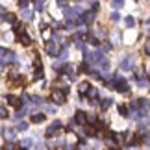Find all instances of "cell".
I'll use <instances>...</instances> for the list:
<instances>
[{"mask_svg": "<svg viewBox=\"0 0 150 150\" xmlns=\"http://www.w3.org/2000/svg\"><path fill=\"white\" fill-rule=\"evenodd\" d=\"M50 96H52V100H54L56 104H65V93H63L61 89H54Z\"/></svg>", "mask_w": 150, "mask_h": 150, "instance_id": "6da1fadb", "label": "cell"}, {"mask_svg": "<svg viewBox=\"0 0 150 150\" xmlns=\"http://www.w3.org/2000/svg\"><path fill=\"white\" fill-rule=\"evenodd\" d=\"M113 87L117 89V91H120V93H128V91H130L124 80H115V82H113Z\"/></svg>", "mask_w": 150, "mask_h": 150, "instance_id": "7a4b0ae2", "label": "cell"}, {"mask_svg": "<svg viewBox=\"0 0 150 150\" xmlns=\"http://www.w3.org/2000/svg\"><path fill=\"white\" fill-rule=\"evenodd\" d=\"M8 104H9V106H13V108H17V109H19V108L22 106V100L19 98V96H13V95H8Z\"/></svg>", "mask_w": 150, "mask_h": 150, "instance_id": "3957f363", "label": "cell"}, {"mask_svg": "<svg viewBox=\"0 0 150 150\" xmlns=\"http://www.w3.org/2000/svg\"><path fill=\"white\" fill-rule=\"evenodd\" d=\"M17 37H19V43H21V45H24V47H30V45H32V39H30V35H28V33H24V32H22V33H19Z\"/></svg>", "mask_w": 150, "mask_h": 150, "instance_id": "277c9868", "label": "cell"}, {"mask_svg": "<svg viewBox=\"0 0 150 150\" xmlns=\"http://www.w3.org/2000/svg\"><path fill=\"white\" fill-rule=\"evenodd\" d=\"M57 50H59V48H57V45H56L54 41H48V43H47V52H48L50 56H56Z\"/></svg>", "mask_w": 150, "mask_h": 150, "instance_id": "5b68a950", "label": "cell"}, {"mask_svg": "<svg viewBox=\"0 0 150 150\" xmlns=\"http://www.w3.org/2000/svg\"><path fill=\"white\" fill-rule=\"evenodd\" d=\"M89 89H91V85H89V82H82V83H80L78 85V91H80V95H87L89 93Z\"/></svg>", "mask_w": 150, "mask_h": 150, "instance_id": "8992f818", "label": "cell"}, {"mask_svg": "<svg viewBox=\"0 0 150 150\" xmlns=\"http://www.w3.org/2000/svg\"><path fill=\"white\" fill-rule=\"evenodd\" d=\"M85 120H87V115L83 111H76V117H74V122L78 124H85Z\"/></svg>", "mask_w": 150, "mask_h": 150, "instance_id": "52a82bcc", "label": "cell"}, {"mask_svg": "<svg viewBox=\"0 0 150 150\" xmlns=\"http://www.w3.org/2000/svg\"><path fill=\"white\" fill-rule=\"evenodd\" d=\"M45 113H35V115H32V122L33 124H41V122H45Z\"/></svg>", "mask_w": 150, "mask_h": 150, "instance_id": "ba28073f", "label": "cell"}, {"mask_svg": "<svg viewBox=\"0 0 150 150\" xmlns=\"http://www.w3.org/2000/svg\"><path fill=\"white\" fill-rule=\"evenodd\" d=\"M134 67V63H132V57H126V59H122V63H120V69L122 71H128V69Z\"/></svg>", "mask_w": 150, "mask_h": 150, "instance_id": "9c48e42d", "label": "cell"}, {"mask_svg": "<svg viewBox=\"0 0 150 150\" xmlns=\"http://www.w3.org/2000/svg\"><path fill=\"white\" fill-rule=\"evenodd\" d=\"M93 21H95V11H87V13L83 15V22L85 24H91Z\"/></svg>", "mask_w": 150, "mask_h": 150, "instance_id": "30bf717a", "label": "cell"}, {"mask_svg": "<svg viewBox=\"0 0 150 150\" xmlns=\"http://www.w3.org/2000/svg\"><path fill=\"white\" fill-rule=\"evenodd\" d=\"M78 13H80V9H67V11H65V15H67V19H69V21H72Z\"/></svg>", "mask_w": 150, "mask_h": 150, "instance_id": "8fae6325", "label": "cell"}, {"mask_svg": "<svg viewBox=\"0 0 150 150\" xmlns=\"http://www.w3.org/2000/svg\"><path fill=\"white\" fill-rule=\"evenodd\" d=\"M85 134L89 137H96V128L95 126H85Z\"/></svg>", "mask_w": 150, "mask_h": 150, "instance_id": "7c38bea8", "label": "cell"}, {"mask_svg": "<svg viewBox=\"0 0 150 150\" xmlns=\"http://www.w3.org/2000/svg\"><path fill=\"white\" fill-rule=\"evenodd\" d=\"M124 6V0H111V8L113 9H120Z\"/></svg>", "mask_w": 150, "mask_h": 150, "instance_id": "4fadbf2b", "label": "cell"}, {"mask_svg": "<svg viewBox=\"0 0 150 150\" xmlns=\"http://www.w3.org/2000/svg\"><path fill=\"white\" fill-rule=\"evenodd\" d=\"M124 24L128 26V28H134V26H135V19H134V17H130V15H128V17L124 19Z\"/></svg>", "mask_w": 150, "mask_h": 150, "instance_id": "5bb4252c", "label": "cell"}, {"mask_svg": "<svg viewBox=\"0 0 150 150\" xmlns=\"http://www.w3.org/2000/svg\"><path fill=\"white\" fill-rule=\"evenodd\" d=\"M4 21H6V22H9V24H15V21H17V19H15V15H13V13H6V15H4Z\"/></svg>", "mask_w": 150, "mask_h": 150, "instance_id": "9a60e30c", "label": "cell"}, {"mask_svg": "<svg viewBox=\"0 0 150 150\" xmlns=\"http://www.w3.org/2000/svg\"><path fill=\"white\" fill-rule=\"evenodd\" d=\"M139 143H143V135H141V134H137L134 139H132V145H139Z\"/></svg>", "mask_w": 150, "mask_h": 150, "instance_id": "2e32d148", "label": "cell"}, {"mask_svg": "<svg viewBox=\"0 0 150 150\" xmlns=\"http://www.w3.org/2000/svg\"><path fill=\"white\" fill-rule=\"evenodd\" d=\"M43 8H45V0H35V9L41 11Z\"/></svg>", "mask_w": 150, "mask_h": 150, "instance_id": "e0dca14e", "label": "cell"}, {"mask_svg": "<svg viewBox=\"0 0 150 150\" xmlns=\"http://www.w3.org/2000/svg\"><path fill=\"white\" fill-rule=\"evenodd\" d=\"M0 119H8V109L4 106H0Z\"/></svg>", "mask_w": 150, "mask_h": 150, "instance_id": "ac0fdd59", "label": "cell"}, {"mask_svg": "<svg viewBox=\"0 0 150 150\" xmlns=\"http://www.w3.org/2000/svg\"><path fill=\"white\" fill-rule=\"evenodd\" d=\"M111 102H113L111 98H106V100H102V109H108L109 106H111Z\"/></svg>", "mask_w": 150, "mask_h": 150, "instance_id": "d6986e66", "label": "cell"}, {"mask_svg": "<svg viewBox=\"0 0 150 150\" xmlns=\"http://www.w3.org/2000/svg\"><path fill=\"white\" fill-rule=\"evenodd\" d=\"M119 113L126 117V115H128V108H126V106H119Z\"/></svg>", "mask_w": 150, "mask_h": 150, "instance_id": "ffe728a7", "label": "cell"}, {"mask_svg": "<svg viewBox=\"0 0 150 150\" xmlns=\"http://www.w3.org/2000/svg\"><path fill=\"white\" fill-rule=\"evenodd\" d=\"M33 78H35V80H41V78H43V69H37V71H35V76H33Z\"/></svg>", "mask_w": 150, "mask_h": 150, "instance_id": "44dd1931", "label": "cell"}, {"mask_svg": "<svg viewBox=\"0 0 150 150\" xmlns=\"http://www.w3.org/2000/svg\"><path fill=\"white\" fill-rule=\"evenodd\" d=\"M89 96H91V98H96V89H93V87H91L89 89V93H87Z\"/></svg>", "mask_w": 150, "mask_h": 150, "instance_id": "7402d4cb", "label": "cell"}, {"mask_svg": "<svg viewBox=\"0 0 150 150\" xmlns=\"http://www.w3.org/2000/svg\"><path fill=\"white\" fill-rule=\"evenodd\" d=\"M119 19H120V15L117 13V11H115V13H111V21H115V22H117Z\"/></svg>", "mask_w": 150, "mask_h": 150, "instance_id": "603a6c76", "label": "cell"}, {"mask_svg": "<svg viewBox=\"0 0 150 150\" xmlns=\"http://www.w3.org/2000/svg\"><path fill=\"white\" fill-rule=\"evenodd\" d=\"M17 4L21 6V8H26V4H28V0H17Z\"/></svg>", "mask_w": 150, "mask_h": 150, "instance_id": "cb8c5ba5", "label": "cell"}, {"mask_svg": "<svg viewBox=\"0 0 150 150\" xmlns=\"http://www.w3.org/2000/svg\"><path fill=\"white\" fill-rule=\"evenodd\" d=\"M89 41H91V45H98V41H96L95 35H89Z\"/></svg>", "mask_w": 150, "mask_h": 150, "instance_id": "d4e9b609", "label": "cell"}, {"mask_svg": "<svg viewBox=\"0 0 150 150\" xmlns=\"http://www.w3.org/2000/svg\"><path fill=\"white\" fill-rule=\"evenodd\" d=\"M4 15H6V9L2 8V6H0V19H4Z\"/></svg>", "mask_w": 150, "mask_h": 150, "instance_id": "484cf974", "label": "cell"}, {"mask_svg": "<svg viewBox=\"0 0 150 150\" xmlns=\"http://www.w3.org/2000/svg\"><path fill=\"white\" fill-rule=\"evenodd\" d=\"M146 54H148V56H150V47H148V48H146Z\"/></svg>", "mask_w": 150, "mask_h": 150, "instance_id": "4316f807", "label": "cell"}, {"mask_svg": "<svg viewBox=\"0 0 150 150\" xmlns=\"http://www.w3.org/2000/svg\"><path fill=\"white\" fill-rule=\"evenodd\" d=\"M17 150H26V148H17Z\"/></svg>", "mask_w": 150, "mask_h": 150, "instance_id": "83f0119b", "label": "cell"}, {"mask_svg": "<svg viewBox=\"0 0 150 150\" xmlns=\"http://www.w3.org/2000/svg\"><path fill=\"white\" fill-rule=\"evenodd\" d=\"M61 2H67V0H61Z\"/></svg>", "mask_w": 150, "mask_h": 150, "instance_id": "f1b7e54d", "label": "cell"}, {"mask_svg": "<svg viewBox=\"0 0 150 150\" xmlns=\"http://www.w3.org/2000/svg\"><path fill=\"white\" fill-rule=\"evenodd\" d=\"M111 150H117V148H111Z\"/></svg>", "mask_w": 150, "mask_h": 150, "instance_id": "f546056e", "label": "cell"}]
</instances>
